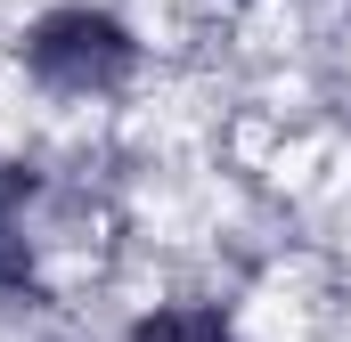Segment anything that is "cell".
I'll list each match as a JSON object with an SVG mask.
<instances>
[{
    "instance_id": "1",
    "label": "cell",
    "mask_w": 351,
    "mask_h": 342,
    "mask_svg": "<svg viewBox=\"0 0 351 342\" xmlns=\"http://www.w3.org/2000/svg\"><path fill=\"white\" fill-rule=\"evenodd\" d=\"M16 66L33 74V90L49 98H123L139 82V33L114 16V8H90V0H66V8H41L16 41Z\"/></svg>"
},
{
    "instance_id": "3",
    "label": "cell",
    "mask_w": 351,
    "mask_h": 342,
    "mask_svg": "<svg viewBox=\"0 0 351 342\" xmlns=\"http://www.w3.org/2000/svg\"><path fill=\"white\" fill-rule=\"evenodd\" d=\"M131 342H237V318L221 310V302H156Z\"/></svg>"
},
{
    "instance_id": "2",
    "label": "cell",
    "mask_w": 351,
    "mask_h": 342,
    "mask_svg": "<svg viewBox=\"0 0 351 342\" xmlns=\"http://www.w3.org/2000/svg\"><path fill=\"white\" fill-rule=\"evenodd\" d=\"M25 196H33V179L0 155V293H33V277H41L33 228H25Z\"/></svg>"
}]
</instances>
